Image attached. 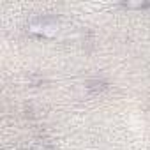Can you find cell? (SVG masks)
Masks as SVG:
<instances>
[{
	"mask_svg": "<svg viewBox=\"0 0 150 150\" xmlns=\"http://www.w3.org/2000/svg\"><path fill=\"white\" fill-rule=\"evenodd\" d=\"M32 30L39 32L42 35H53V34H57L58 25H57V21L53 18H41V20L32 23Z\"/></svg>",
	"mask_w": 150,
	"mask_h": 150,
	"instance_id": "cell-1",
	"label": "cell"
}]
</instances>
